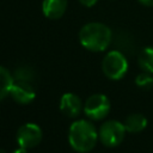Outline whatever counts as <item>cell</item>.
<instances>
[{"instance_id": "obj_1", "label": "cell", "mask_w": 153, "mask_h": 153, "mask_svg": "<svg viewBox=\"0 0 153 153\" xmlns=\"http://www.w3.org/2000/svg\"><path fill=\"white\" fill-rule=\"evenodd\" d=\"M79 41L87 50L104 51L112 41V31L103 23H87L79 31Z\"/></svg>"}, {"instance_id": "obj_2", "label": "cell", "mask_w": 153, "mask_h": 153, "mask_svg": "<svg viewBox=\"0 0 153 153\" xmlns=\"http://www.w3.org/2000/svg\"><path fill=\"white\" fill-rule=\"evenodd\" d=\"M99 139L96 127L86 120L73 122L68 130V141L71 147L79 153L92 151Z\"/></svg>"}, {"instance_id": "obj_3", "label": "cell", "mask_w": 153, "mask_h": 153, "mask_svg": "<svg viewBox=\"0 0 153 153\" xmlns=\"http://www.w3.org/2000/svg\"><path fill=\"white\" fill-rule=\"evenodd\" d=\"M128 68L129 63L127 56L117 49L110 50L102 61V71L110 80H121L127 74Z\"/></svg>"}, {"instance_id": "obj_4", "label": "cell", "mask_w": 153, "mask_h": 153, "mask_svg": "<svg viewBox=\"0 0 153 153\" xmlns=\"http://www.w3.org/2000/svg\"><path fill=\"white\" fill-rule=\"evenodd\" d=\"M126 127L122 122L116 121V120H109L105 121L99 130H98V136L100 142L106 146V147H116L122 143L124 136H126Z\"/></svg>"}, {"instance_id": "obj_5", "label": "cell", "mask_w": 153, "mask_h": 153, "mask_svg": "<svg viewBox=\"0 0 153 153\" xmlns=\"http://www.w3.org/2000/svg\"><path fill=\"white\" fill-rule=\"evenodd\" d=\"M111 109L109 98L103 93H94L90 96L84 104V112L93 121H100L105 118Z\"/></svg>"}, {"instance_id": "obj_6", "label": "cell", "mask_w": 153, "mask_h": 153, "mask_svg": "<svg viewBox=\"0 0 153 153\" xmlns=\"http://www.w3.org/2000/svg\"><path fill=\"white\" fill-rule=\"evenodd\" d=\"M42 140V129L35 123H25L17 131V143L23 148L36 147Z\"/></svg>"}, {"instance_id": "obj_7", "label": "cell", "mask_w": 153, "mask_h": 153, "mask_svg": "<svg viewBox=\"0 0 153 153\" xmlns=\"http://www.w3.org/2000/svg\"><path fill=\"white\" fill-rule=\"evenodd\" d=\"M11 97L19 104H29L36 97V91L30 81L14 80L10 92Z\"/></svg>"}, {"instance_id": "obj_8", "label": "cell", "mask_w": 153, "mask_h": 153, "mask_svg": "<svg viewBox=\"0 0 153 153\" xmlns=\"http://www.w3.org/2000/svg\"><path fill=\"white\" fill-rule=\"evenodd\" d=\"M60 110L67 117L74 118L79 116L82 110V103L80 98L74 93H65L60 99Z\"/></svg>"}, {"instance_id": "obj_9", "label": "cell", "mask_w": 153, "mask_h": 153, "mask_svg": "<svg viewBox=\"0 0 153 153\" xmlns=\"http://www.w3.org/2000/svg\"><path fill=\"white\" fill-rule=\"evenodd\" d=\"M67 8V0H43L42 10L47 18L59 19L61 18Z\"/></svg>"}, {"instance_id": "obj_10", "label": "cell", "mask_w": 153, "mask_h": 153, "mask_svg": "<svg viewBox=\"0 0 153 153\" xmlns=\"http://www.w3.org/2000/svg\"><path fill=\"white\" fill-rule=\"evenodd\" d=\"M124 127H126V130L128 133H131V134H136V133H140L142 131L147 124H148V120L146 118L145 115L142 114H131L129 115L126 121L123 122Z\"/></svg>"}, {"instance_id": "obj_11", "label": "cell", "mask_w": 153, "mask_h": 153, "mask_svg": "<svg viewBox=\"0 0 153 153\" xmlns=\"http://www.w3.org/2000/svg\"><path fill=\"white\" fill-rule=\"evenodd\" d=\"M137 65L142 72L153 74V47L142 48L137 54Z\"/></svg>"}, {"instance_id": "obj_12", "label": "cell", "mask_w": 153, "mask_h": 153, "mask_svg": "<svg viewBox=\"0 0 153 153\" xmlns=\"http://www.w3.org/2000/svg\"><path fill=\"white\" fill-rule=\"evenodd\" d=\"M13 81L14 79L13 75L10 73V71L0 66V100H2L10 94Z\"/></svg>"}, {"instance_id": "obj_13", "label": "cell", "mask_w": 153, "mask_h": 153, "mask_svg": "<svg viewBox=\"0 0 153 153\" xmlns=\"http://www.w3.org/2000/svg\"><path fill=\"white\" fill-rule=\"evenodd\" d=\"M117 41V47L120 51H122L124 55L126 54H133L135 50V42L134 38L126 31H122L121 33H118V36L116 37Z\"/></svg>"}, {"instance_id": "obj_14", "label": "cell", "mask_w": 153, "mask_h": 153, "mask_svg": "<svg viewBox=\"0 0 153 153\" xmlns=\"http://www.w3.org/2000/svg\"><path fill=\"white\" fill-rule=\"evenodd\" d=\"M33 78H35V72L29 66L18 67L14 71V74H13V79L14 80H22V81H30V82H32Z\"/></svg>"}, {"instance_id": "obj_15", "label": "cell", "mask_w": 153, "mask_h": 153, "mask_svg": "<svg viewBox=\"0 0 153 153\" xmlns=\"http://www.w3.org/2000/svg\"><path fill=\"white\" fill-rule=\"evenodd\" d=\"M135 85L142 90H149L153 87V74L147 72H141L135 76Z\"/></svg>"}, {"instance_id": "obj_16", "label": "cell", "mask_w": 153, "mask_h": 153, "mask_svg": "<svg viewBox=\"0 0 153 153\" xmlns=\"http://www.w3.org/2000/svg\"><path fill=\"white\" fill-rule=\"evenodd\" d=\"M80 1V4H82L84 6H86V7H91V6H93L98 0H79Z\"/></svg>"}, {"instance_id": "obj_17", "label": "cell", "mask_w": 153, "mask_h": 153, "mask_svg": "<svg viewBox=\"0 0 153 153\" xmlns=\"http://www.w3.org/2000/svg\"><path fill=\"white\" fill-rule=\"evenodd\" d=\"M141 5L147 6V7H153V0H137Z\"/></svg>"}, {"instance_id": "obj_18", "label": "cell", "mask_w": 153, "mask_h": 153, "mask_svg": "<svg viewBox=\"0 0 153 153\" xmlns=\"http://www.w3.org/2000/svg\"><path fill=\"white\" fill-rule=\"evenodd\" d=\"M13 153H27V149L26 148H23V147H19L16 151H13Z\"/></svg>"}, {"instance_id": "obj_19", "label": "cell", "mask_w": 153, "mask_h": 153, "mask_svg": "<svg viewBox=\"0 0 153 153\" xmlns=\"http://www.w3.org/2000/svg\"><path fill=\"white\" fill-rule=\"evenodd\" d=\"M0 153H6V151H5V149H2V148H0Z\"/></svg>"}]
</instances>
